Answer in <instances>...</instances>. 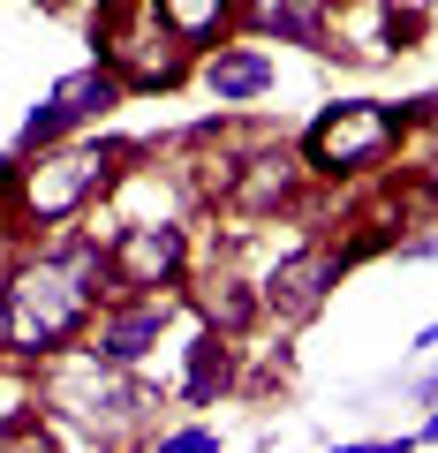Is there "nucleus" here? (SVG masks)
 Masks as SVG:
<instances>
[{
  "label": "nucleus",
  "mask_w": 438,
  "mask_h": 453,
  "mask_svg": "<svg viewBox=\"0 0 438 453\" xmlns=\"http://www.w3.org/2000/svg\"><path fill=\"white\" fill-rule=\"evenodd\" d=\"M151 8H159V23L189 53H211V46H227L242 31V0H151Z\"/></svg>",
  "instance_id": "nucleus-15"
},
{
  "label": "nucleus",
  "mask_w": 438,
  "mask_h": 453,
  "mask_svg": "<svg viewBox=\"0 0 438 453\" xmlns=\"http://www.w3.org/2000/svg\"><path fill=\"white\" fill-rule=\"evenodd\" d=\"M416 348H438V318H431V325H423V333H416Z\"/></svg>",
  "instance_id": "nucleus-20"
},
{
  "label": "nucleus",
  "mask_w": 438,
  "mask_h": 453,
  "mask_svg": "<svg viewBox=\"0 0 438 453\" xmlns=\"http://www.w3.org/2000/svg\"><path fill=\"white\" fill-rule=\"evenodd\" d=\"M121 76L106 61H91V68H68L61 83H53L46 98H38V113L23 121V151H46V144H61V136H83L91 121H106V113L121 106Z\"/></svg>",
  "instance_id": "nucleus-8"
},
{
  "label": "nucleus",
  "mask_w": 438,
  "mask_h": 453,
  "mask_svg": "<svg viewBox=\"0 0 438 453\" xmlns=\"http://www.w3.org/2000/svg\"><path fill=\"white\" fill-rule=\"evenodd\" d=\"M174 318H181V295H114V303H98L83 348L98 363H114V371H144Z\"/></svg>",
  "instance_id": "nucleus-9"
},
{
  "label": "nucleus",
  "mask_w": 438,
  "mask_h": 453,
  "mask_svg": "<svg viewBox=\"0 0 438 453\" xmlns=\"http://www.w3.org/2000/svg\"><path fill=\"white\" fill-rule=\"evenodd\" d=\"M98 61L121 76V91H166V83L189 76L196 53L159 23L151 0H114L106 8V31H98Z\"/></svg>",
  "instance_id": "nucleus-5"
},
{
  "label": "nucleus",
  "mask_w": 438,
  "mask_h": 453,
  "mask_svg": "<svg viewBox=\"0 0 438 453\" xmlns=\"http://www.w3.org/2000/svg\"><path fill=\"white\" fill-rule=\"evenodd\" d=\"M181 303H189L196 325H211L219 340H242L250 325L265 318V295H257V280H250L242 265H196L189 288H181Z\"/></svg>",
  "instance_id": "nucleus-11"
},
{
  "label": "nucleus",
  "mask_w": 438,
  "mask_h": 453,
  "mask_svg": "<svg viewBox=\"0 0 438 453\" xmlns=\"http://www.w3.org/2000/svg\"><path fill=\"white\" fill-rule=\"evenodd\" d=\"M310 189V166L295 144H273V136H250L242 159H234V189H227V211H242V219H280V211H295Z\"/></svg>",
  "instance_id": "nucleus-10"
},
{
  "label": "nucleus",
  "mask_w": 438,
  "mask_h": 453,
  "mask_svg": "<svg viewBox=\"0 0 438 453\" xmlns=\"http://www.w3.org/2000/svg\"><path fill=\"white\" fill-rule=\"evenodd\" d=\"M98 242V234H91ZM106 265H114V295H181L196 273L189 219H136L106 234Z\"/></svg>",
  "instance_id": "nucleus-6"
},
{
  "label": "nucleus",
  "mask_w": 438,
  "mask_h": 453,
  "mask_svg": "<svg viewBox=\"0 0 438 453\" xmlns=\"http://www.w3.org/2000/svg\"><path fill=\"white\" fill-rule=\"evenodd\" d=\"M227 386H234V340H219L211 325H196L189 348H181V386H174V393H181L189 408H211Z\"/></svg>",
  "instance_id": "nucleus-14"
},
{
  "label": "nucleus",
  "mask_w": 438,
  "mask_h": 453,
  "mask_svg": "<svg viewBox=\"0 0 438 453\" xmlns=\"http://www.w3.org/2000/svg\"><path fill=\"white\" fill-rule=\"evenodd\" d=\"M144 453H219V431H204V423H181V431L151 438Z\"/></svg>",
  "instance_id": "nucleus-18"
},
{
  "label": "nucleus",
  "mask_w": 438,
  "mask_h": 453,
  "mask_svg": "<svg viewBox=\"0 0 438 453\" xmlns=\"http://www.w3.org/2000/svg\"><path fill=\"white\" fill-rule=\"evenodd\" d=\"M38 408H53L61 423L106 438V453H129V431L144 423L151 393H144V378H136V371L98 363L91 348H68V356H53L46 371H38Z\"/></svg>",
  "instance_id": "nucleus-4"
},
{
  "label": "nucleus",
  "mask_w": 438,
  "mask_h": 453,
  "mask_svg": "<svg viewBox=\"0 0 438 453\" xmlns=\"http://www.w3.org/2000/svg\"><path fill=\"white\" fill-rule=\"evenodd\" d=\"M196 76H204V91L219 98V106H257L265 91H273V53L250 46V38H227V46H211L204 61H196Z\"/></svg>",
  "instance_id": "nucleus-12"
},
{
  "label": "nucleus",
  "mask_w": 438,
  "mask_h": 453,
  "mask_svg": "<svg viewBox=\"0 0 438 453\" xmlns=\"http://www.w3.org/2000/svg\"><path fill=\"white\" fill-rule=\"evenodd\" d=\"M0 453H68V446H61V431H53L46 416H23V423L0 431Z\"/></svg>",
  "instance_id": "nucleus-17"
},
{
  "label": "nucleus",
  "mask_w": 438,
  "mask_h": 453,
  "mask_svg": "<svg viewBox=\"0 0 438 453\" xmlns=\"http://www.w3.org/2000/svg\"><path fill=\"white\" fill-rule=\"evenodd\" d=\"M23 416H38V371H23V363L0 356V431L23 423Z\"/></svg>",
  "instance_id": "nucleus-16"
},
{
  "label": "nucleus",
  "mask_w": 438,
  "mask_h": 453,
  "mask_svg": "<svg viewBox=\"0 0 438 453\" xmlns=\"http://www.w3.org/2000/svg\"><path fill=\"white\" fill-rule=\"evenodd\" d=\"M356 265V242H295L280 265H265L257 295H265V318L280 325H303L310 310L325 303V295L341 288V273Z\"/></svg>",
  "instance_id": "nucleus-7"
},
{
  "label": "nucleus",
  "mask_w": 438,
  "mask_h": 453,
  "mask_svg": "<svg viewBox=\"0 0 438 453\" xmlns=\"http://www.w3.org/2000/svg\"><path fill=\"white\" fill-rule=\"evenodd\" d=\"M333 8H348V0H333Z\"/></svg>",
  "instance_id": "nucleus-24"
},
{
  "label": "nucleus",
  "mask_w": 438,
  "mask_h": 453,
  "mask_svg": "<svg viewBox=\"0 0 438 453\" xmlns=\"http://www.w3.org/2000/svg\"><path fill=\"white\" fill-rule=\"evenodd\" d=\"M438 98H416V106H386V98H341V106H325L318 121L303 129V166L310 181H363L371 166H386L401 151V136L416 121H431Z\"/></svg>",
  "instance_id": "nucleus-3"
},
{
  "label": "nucleus",
  "mask_w": 438,
  "mask_h": 453,
  "mask_svg": "<svg viewBox=\"0 0 438 453\" xmlns=\"http://www.w3.org/2000/svg\"><path fill=\"white\" fill-rule=\"evenodd\" d=\"M242 31L250 38H295V46H318L333 31V0H242Z\"/></svg>",
  "instance_id": "nucleus-13"
},
{
  "label": "nucleus",
  "mask_w": 438,
  "mask_h": 453,
  "mask_svg": "<svg viewBox=\"0 0 438 453\" xmlns=\"http://www.w3.org/2000/svg\"><path fill=\"white\" fill-rule=\"evenodd\" d=\"M416 438H423V446H438V416H431V423H423V431H416Z\"/></svg>",
  "instance_id": "nucleus-21"
},
{
  "label": "nucleus",
  "mask_w": 438,
  "mask_h": 453,
  "mask_svg": "<svg viewBox=\"0 0 438 453\" xmlns=\"http://www.w3.org/2000/svg\"><path fill=\"white\" fill-rule=\"evenodd\" d=\"M423 401H438V378H423Z\"/></svg>",
  "instance_id": "nucleus-23"
},
{
  "label": "nucleus",
  "mask_w": 438,
  "mask_h": 453,
  "mask_svg": "<svg viewBox=\"0 0 438 453\" xmlns=\"http://www.w3.org/2000/svg\"><path fill=\"white\" fill-rule=\"evenodd\" d=\"M393 8H408V16H423V8H431V0H393Z\"/></svg>",
  "instance_id": "nucleus-22"
},
{
  "label": "nucleus",
  "mask_w": 438,
  "mask_h": 453,
  "mask_svg": "<svg viewBox=\"0 0 438 453\" xmlns=\"http://www.w3.org/2000/svg\"><path fill=\"white\" fill-rule=\"evenodd\" d=\"M129 159H136V144H114V136H61L46 151H23L16 166H0L8 226L16 234H61V226L91 219Z\"/></svg>",
  "instance_id": "nucleus-2"
},
{
  "label": "nucleus",
  "mask_w": 438,
  "mask_h": 453,
  "mask_svg": "<svg viewBox=\"0 0 438 453\" xmlns=\"http://www.w3.org/2000/svg\"><path fill=\"white\" fill-rule=\"evenodd\" d=\"M98 303H114V265H106V242H91L83 226L16 250V265L0 273V356L46 371L53 356L83 348Z\"/></svg>",
  "instance_id": "nucleus-1"
},
{
  "label": "nucleus",
  "mask_w": 438,
  "mask_h": 453,
  "mask_svg": "<svg viewBox=\"0 0 438 453\" xmlns=\"http://www.w3.org/2000/svg\"><path fill=\"white\" fill-rule=\"evenodd\" d=\"M416 438H356V446H333V453H408Z\"/></svg>",
  "instance_id": "nucleus-19"
}]
</instances>
